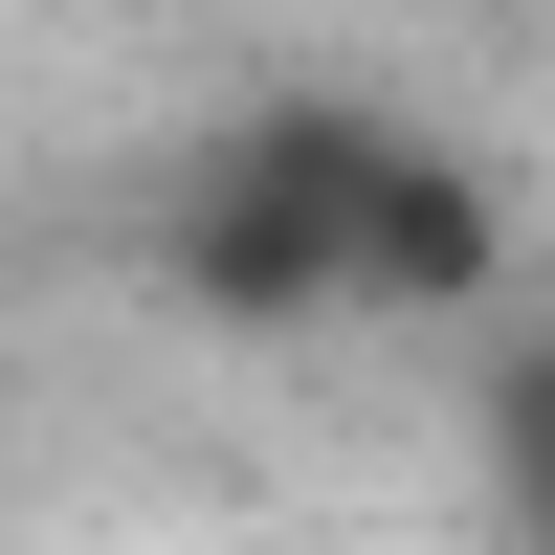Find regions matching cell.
<instances>
[{
	"instance_id": "cell-2",
	"label": "cell",
	"mask_w": 555,
	"mask_h": 555,
	"mask_svg": "<svg viewBox=\"0 0 555 555\" xmlns=\"http://www.w3.org/2000/svg\"><path fill=\"white\" fill-rule=\"evenodd\" d=\"M489 512L512 555H555V311H512V356H489Z\"/></svg>"
},
{
	"instance_id": "cell-1",
	"label": "cell",
	"mask_w": 555,
	"mask_h": 555,
	"mask_svg": "<svg viewBox=\"0 0 555 555\" xmlns=\"http://www.w3.org/2000/svg\"><path fill=\"white\" fill-rule=\"evenodd\" d=\"M489 245H512L489 178L378 89H267L156 201V267L222 334H423V311H489Z\"/></svg>"
}]
</instances>
